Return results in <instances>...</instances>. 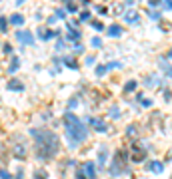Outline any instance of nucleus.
Instances as JSON below:
<instances>
[{"mask_svg": "<svg viewBox=\"0 0 172 179\" xmlns=\"http://www.w3.org/2000/svg\"><path fill=\"white\" fill-rule=\"evenodd\" d=\"M22 22H24V18H22L20 14H14V16H10V24H16V26H18V24H22Z\"/></svg>", "mask_w": 172, "mask_h": 179, "instance_id": "2eb2a0df", "label": "nucleus"}, {"mask_svg": "<svg viewBox=\"0 0 172 179\" xmlns=\"http://www.w3.org/2000/svg\"><path fill=\"white\" fill-rule=\"evenodd\" d=\"M144 159H146V151H144L140 145H132V147H130V159H128V161L138 163V161H144Z\"/></svg>", "mask_w": 172, "mask_h": 179, "instance_id": "7ed1b4c3", "label": "nucleus"}, {"mask_svg": "<svg viewBox=\"0 0 172 179\" xmlns=\"http://www.w3.org/2000/svg\"><path fill=\"white\" fill-rule=\"evenodd\" d=\"M16 38H18V42L20 44H34V36L30 34V32H26V30H18L16 32Z\"/></svg>", "mask_w": 172, "mask_h": 179, "instance_id": "20e7f679", "label": "nucleus"}, {"mask_svg": "<svg viewBox=\"0 0 172 179\" xmlns=\"http://www.w3.org/2000/svg\"><path fill=\"white\" fill-rule=\"evenodd\" d=\"M66 10H68V12H76L78 6H76V4H66Z\"/></svg>", "mask_w": 172, "mask_h": 179, "instance_id": "b1692460", "label": "nucleus"}, {"mask_svg": "<svg viewBox=\"0 0 172 179\" xmlns=\"http://www.w3.org/2000/svg\"><path fill=\"white\" fill-rule=\"evenodd\" d=\"M126 22L136 24V22H138V12H128V14H126Z\"/></svg>", "mask_w": 172, "mask_h": 179, "instance_id": "ddd939ff", "label": "nucleus"}, {"mask_svg": "<svg viewBox=\"0 0 172 179\" xmlns=\"http://www.w3.org/2000/svg\"><path fill=\"white\" fill-rule=\"evenodd\" d=\"M18 64H20L18 56H14V58H12V66L8 68V72H16V70H18Z\"/></svg>", "mask_w": 172, "mask_h": 179, "instance_id": "dca6fc26", "label": "nucleus"}, {"mask_svg": "<svg viewBox=\"0 0 172 179\" xmlns=\"http://www.w3.org/2000/svg\"><path fill=\"white\" fill-rule=\"evenodd\" d=\"M82 171H84L86 179H96V165L94 163H84Z\"/></svg>", "mask_w": 172, "mask_h": 179, "instance_id": "423d86ee", "label": "nucleus"}, {"mask_svg": "<svg viewBox=\"0 0 172 179\" xmlns=\"http://www.w3.org/2000/svg\"><path fill=\"white\" fill-rule=\"evenodd\" d=\"M90 18V12H82V14H80V20H82V22H84V20H88Z\"/></svg>", "mask_w": 172, "mask_h": 179, "instance_id": "393cba45", "label": "nucleus"}, {"mask_svg": "<svg viewBox=\"0 0 172 179\" xmlns=\"http://www.w3.org/2000/svg\"><path fill=\"white\" fill-rule=\"evenodd\" d=\"M14 155H16V157H24V155H26V145H24L22 139H20V143L14 145Z\"/></svg>", "mask_w": 172, "mask_h": 179, "instance_id": "6e6552de", "label": "nucleus"}, {"mask_svg": "<svg viewBox=\"0 0 172 179\" xmlns=\"http://www.w3.org/2000/svg\"><path fill=\"white\" fill-rule=\"evenodd\" d=\"M76 179H86L84 171H82V167H78V169H76Z\"/></svg>", "mask_w": 172, "mask_h": 179, "instance_id": "4be33fe9", "label": "nucleus"}, {"mask_svg": "<svg viewBox=\"0 0 172 179\" xmlns=\"http://www.w3.org/2000/svg\"><path fill=\"white\" fill-rule=\"evenodd\" d=\"M114 68H120V62H110L108 66H106V70H114Z\"/></svg>", "mask_w": 172, "mask_h": 179, "instance_id": "5701e85b", "label": "nucleus"}, {"mask_svg": "<svg viewBox=\"0 0 172 179\" xmlns=\"http://www.w3.org/2000/svg\"><path fill=\"white\" fill-rule=\"evenodd\" d=\"M106 155H108V149L102 145L100 151H98V165H100V167H104V163H106Z\"/></svg>", "mask_w": 172, "mask_h": 179, "instance_id": "9d476101", "label": "nucleus"}, {"mask_svg": "<svg viewBox=\"0 0 172 179\" xmlns=\"http://www.w3.org/2000/svg\"><path fill=\"white\" fill-rule=\"evenodd\" d=\"M134 133H136V127L130 126V127H128V135H134Z\"/></svg>", "mask_w": 172, "mask_h": 179, "instance_id": "c85d7f7f", "label": "nucleus"}, {"mask_svg": "<svg viewBox=\"0 0 172 179\" xmlns=\"http://www.w3.org/2000/svg\"><path fill=\"white\" fill-rule=\"evenodd\" d=\"M108 34L112 36V38H118L122 34V26H118V24H112V26H108Z\"/></svg>", "mask_w": 172, "mask_h": 179, "instance_id": "9b49d317", "label": "nucleus"}, {"mask_svg": "<svg viewBox=\"0 0 172 179\" xmlns=\"http://www.w3.org/2000/svg\"><path fill=\"white\" fill-rule=\"evenodd\" d=\"M34 179H48L46 169H34Z\"/></svg>", "mask_w": 172, "mask_h": 179, "instance_id": "4468645a", "label": "nucleus"}, {"mask_svg": "<svg viewBox=\"0 0 172 179\" xmlns=\"http://www.w3.org/2000/svg\"><path fill=\"white\" fill-rule=\"evenodd\" d=\"M8 90H12V92H22L24 86L20 84V80H10V82H8Z\"/></svg>", "mask_w": 172, "mask_h": 179, "instance_id": "1a4fd4ad", "label": "nucleus"}, {"mask_svg": "<svg viewBox=\"0 0 172 179\" xmlns=\"http://www.w3.org/2000/svg\"><path fill=\"white\" fill-rule=\"evenodd\" d=\"M62 48H64V42L60 40V42H58V44H56V50H62Z\"/></svg>", "mask_w": 172, "mask_h": 179, "instance_id": "72a5a7b5", "label": "nucleus"}, {"mask_svg": "<svg viewBox=\"0 0 172 179\" xmlns=\"http://www.w3.org/2000/svg\"><path fill=\"white\" fill-rule=\"evenodd\" d=\"M6 24H8V22H6V20H4V18L0 20V28H2V30H6Z\"/></svg>", "mask_w": 172, "mask_h": 179, "instance_id": "c756f323", "label": "nucleus"}, {"mask_svg": "<svg viewBox=\"0 0 172 179\" xmlns=\"http://www.w3.org/2000/svg\"><path fill=\"white\" fill-rule=\"evenodd\" d=\"M134 88H136V82H134V80H130V82L124 86V92H132Z\"/></svg>", "mask_w": 172, "mask_h": 179, "instance_id": "f3484780", "label": "nucleus"}, {"mask_svg": "<svg viewBox=\"0 0 172 179\" xmlns=\"http://www.w3.org/2000/svg\"><path fill=\"white\" fill-rule=\"evenodd\" d=\"M16 179H22V169H18V173H16Z\"/></svg>", "mask_w": 172, "mask_h": 179, "instance_id": "f704fd0d", "label": "nucleus"}, {"mask_svg": "<svg viewBox=\"0 0 172 179\" xmlns=\"http://www.w3.org/2000/svg\"><path fill=\"white\" fill-rule=\"evenodd\" d=\"M66 38H68V40H72V42H76V40H80V32L74 30L72 26L68 24V36H66Z\"/></svg>", "mask_w": 172, "mask_h": 179, "instance_id": "f8f14e48", "label": "nucleus"}, {"mask_svg": "<svg viewBox=\"0 0 172 179\" xmlns=\"http://www.w3.org/2000/svg\"><path fill=\"white\" fill-rule=\"evenodd\" d=\"M150 18H152V20H158L160 14H158V12H152V14H150Z\"/></svg>", "mask_w": 172, "mask_h": 179, "instance_id": "473e14b6", "label": "nucleus"}, {"mask_svg": "<svg viewBox=\"0 0 172 179\" xmlns=\"http://www.w3.org/2000/svg\"><path fill=\"white\" fill-rule=\"evenodd\" d=\"M118 116H120V110H118L116 106H112L110 107V117H118Z\"/></svg>", "mask_w": 172, "mask_h": 179, "instance_id": "6ab92c4d", "label": "nucleus"}, {"mask_svg": "<svg viewBox=\"0 0 172 179\" xmlns=\"http://www.w3.org/2000/svg\"><path fill=\"white\" fill-rule=\"evenodd\" d=\"M92 26H94L96 30H102V28H104V26H102V22H92Z\"/></svg>", "mask_w": 172, "mask_h": 179, "instance_id": "bb28decb", "label": "nucleus"}, {"mask_svg": "<svg viewBox=\"0 0 172 179\" xmlns=\"http://www.w3.org/2000/svg\"><path fill=\"white\" fill-rule=\"evenodd\" d=\"M10 52H12V46H10V44H4V54H10Z\"/></svg>", "mask_w": 172, "mask_h": 179, "instance_id": "a878e982", "label": "nucleus"}, {"mask_svg": "<svg viewBox=\"0 0 172 179\" xmlns=\"http://www.w3.org/2000/svg\"><path fill=\"white\" fill-rule=\"evenodd\" d=\"M64 123H66V139H68V147H78L80 143L86 139L88 129L74 113H66L64 116Z\"/></svg>", "mask_w": 172, "mask_h": 179, "instance_id": "f03ea898", "label": "nucleus"}, {"mask_svg": "<svg viewBox=\"0 0 172 179\" xmlns=\"http://www.w3.org/2000/svg\"><path fill=\"white\" fill-rule=\"evenodd\" d=\"M88 122H90V126H92V127L96 129V132H102V133H104V132H108V126H106V122H102V119L90 117Z\"/></svg>", "mask_w": 172, "mask_h": 179, "instance_id": "39448f33", "label": "nucleus"}, {"mask_svg": "<svg viewBox=\"0 0 172 179\" xmlns=\"http://www.w3.org/2000/svg\"><path fill=\"white\" fill-rule=\"evenodd\" d=\"M164 100H166V102H170V90H166V92H164Z\"/></svg>", "mask_w": 172, "mask_h": 179, "instance_id": "2f4dec72", "label": "nucleus"}, {"mask_svg": "<svg viewBox=\"0 0 172 179\" xmlns=\"http://www.w3.org/2000/svg\"><path fill=\"white\" fill-rule=\"evenodd\" d=\"M0 179H12V177H10V173L6 169H0Z\"/></svg>", "mask_w": 172, "mask_h": 179, "instance_id": "aec40b11", "label": "nucleus"}, {"mask_svg": "<svg viewBox=\"0 0 172 179\" xmlns=\"http://www.w3.org/2000/svg\"><path fill=\"white\" fill-rule=\"evenodd\" d=\"M106 74V66H98L96 68V76H104Z\"/></svg>", "mask_w": 172, "mask_h": 179, "instance_id": "412c9836", "label": "nucleus"}, {"mask_svg": "<svg viewBox=\"0 0 172 179\" xmlns=\"http://www.w3.org/2000/svg\"><path fill=\"white\" fill-rule=\"evenodd\" d=\"M58 34V32H54V30H48V32H44V34H42V38H44V40H48V38H54Z\"/></svg>", "mask_w": 172, "mask_h": 179, "instance_id": "a211bd4d", "label": "nucleus"}, {"mask_svg": "<svg viewBox=\"0 0 172 179\" xmlns=\"http://www.w3.org/2000/svg\"><path fill=\"white\" fill-rule=\"evenodd\" d=\"M64 14H66L64 10H56V16H58V18H64Z\"/></svg>", "mask_w": 172, "mask_h": 179, "instance_id": "7c9ffc66", "label": "nucleus"}, {"mask_svg": "<svg viewBox=\"0 0 172 179\" xmlns=\"http://www.w3.org/2000/svg\"><path fill=\"white\" fill-rule=\"evenodd\" d=\"M148 169L154 171V173H162V171H164V163H162V161H150V163H148Z\"/></svg>", "mask_w": 172, "mask_h": 179, "instance_id": "0eeeda50", "label": "nucleus"}, {"mask_svg": "<svg viewBox=\"0 0 172 179\" xmlns=\"http://www.w3.org/2000/svg\"><path fill=\"white\" fill-rule=\"evenodd\" d=\"M30 133L36 139V153H38L40 159L54 157L60 151V139L54 132H50V129H32Z\"/></svg>", "mask_w": 172, "mask_h": 179, "instance_id": "f257e3e1", "label": "nucleus"}, {"mask_svg": "<svg viewBox=\"0 0 172 179\" xmlns=\"http://www.w3.org/2000/svg\"><path fill=\"white\" fill-rule=\"evenodd\" d=\"M92 46H94V48L100 46V40H98V38H92Z\"/></svg>", "mask_w": 172, "mask_h": 179, "instance_id": "cd10ccee", "label": "nucleus"}]
</instances>
